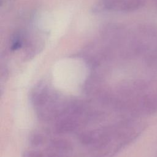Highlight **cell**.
<instances>
[{"instance_id":"obj_1","label":"cell","mask_w":157,"mask_h":157,"mask_svg":"<svg viewBox=\"0 0 157 157\" xmlns=\"http://www.w3.org/2000/svg\"><path fill=\"white\" fill-rule=\"evenodd\" d=\"M44 140L43 137L39 134H33L31 137V143L32 144H33L34 145H40L42 143Z\"/></svg>"},{"instance_id":"obj_2","label":"cell","mask_w":157,"mask_h":157,"mask_svg":"<svg viewBox=\"0 0 157 157\" xmlns=\"http://www.w3.org/2000/svg\"><path fill=\"white\" fill-rule=\"evenodd\" d=\"M43 155L41 152L36 151H28L25 153L23 157H42Z\"/></svg>"}]
</instances>
